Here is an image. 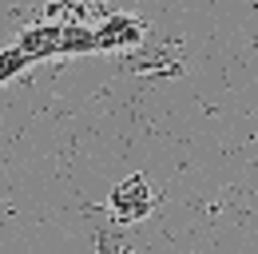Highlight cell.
<instances>
[{"instance_id": "5b68a950", "label": "cell", "mask_w": 258, "mask_h": 254, "mask_svg": "<svg viewBox=\"0 0 258 254\" xmlns=\"http://www.w3.org/2000/svg\"><path fill=\"white\" fill-rule=\"evenodd\" d=\"M32 56L20 48V44H12V48H0V88L8 84V80H16L24 68H32Z\"/></svg>"}, {"instance_id": "277c9868", "label": "cell", "mask_w": 258, "mask_h": 254, "mask_svg": "<svg viewBox=\"0 0 258 254\" xmlns=\"http://www.w3.org/2000/svg\"><path fill=\"white\" fill-rule=\"evenodd\" d=\"M99 52L96 28H84V24H64V56H88Z\"/></svg>"}, {"instance_id": "6da1fadb", "label": "cell", "mask_w": 258, "mask_h": 254, "mask_svg": "<svg viewBox=\"0 0 258 254\" xmlns=\"http://www.w3.org/2000/svg\"><path fill=\"white\" fill-rule=\"evenodd\" d=\"M111 215L119 222H143L151 211H155V190L143 175H127L111 187V199H107Z\"/></svg>"}, {"instance_id": "3957f363", "label": "cell", "mask_w": 258, "mask_h": 254, "mask_svg": "<svg viewBox=\"0 0 258 254\" xmlns=\"http://www.w3.org/2000/svg\"><path fill=\"white\" fill-rule=\"evenodd\" d=\"M32 60H52V56H64V24H32V28L20 32L16 40Z\"/></svg>"}, {"instance_id": "7a4b0ae2", "label": "cell", "mask_w": 258, "mask_h": 254, "mask_svg": "<svg viewBox=\"0 0 258 254\" xmlns=\"http://www.w3.org/2000/svg\"><path fill=\"white\" fill-rule=\"evenodd\" d=\"M96 40H99V52H123V48H135L143 40V24L127 12H115L96 28Z\"/></svg>"}]
</instances>
